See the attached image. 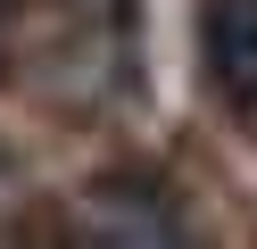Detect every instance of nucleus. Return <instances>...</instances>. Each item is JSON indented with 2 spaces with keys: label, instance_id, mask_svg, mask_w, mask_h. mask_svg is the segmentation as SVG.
<instances>
[{
  "label": "nucleus",
  "instance_id": "nucleus-1",
  "mask_svg": "<svg viewBox=\"0 0 257 249\" xmlns=\"http://www.w3.org/2000/svg\"><path fill=\"white\" fill-rule=\"evenodd\" d=\"M67 249H199L191 224L174 216V199L158 183H91L75 199V224H67Z\"/></svg>",
  "mask_w": 257,
  "mask_h": 249
},
{
  "label": "nucleus",
  "instance_id": "nucleus-2",
  "mask_svg": "<svg viewBox=\"0 0 257 249\" xmlns=\"http://www.w3.org/2000/svg\"><path fill=\"white\" fill-rule=\"evenodd\" d=\"M199 58L216 100L257 125V0H199Z\"/></svg>",
  "mask_w": 257,
  "mask_h": 249
}]
</instances>
